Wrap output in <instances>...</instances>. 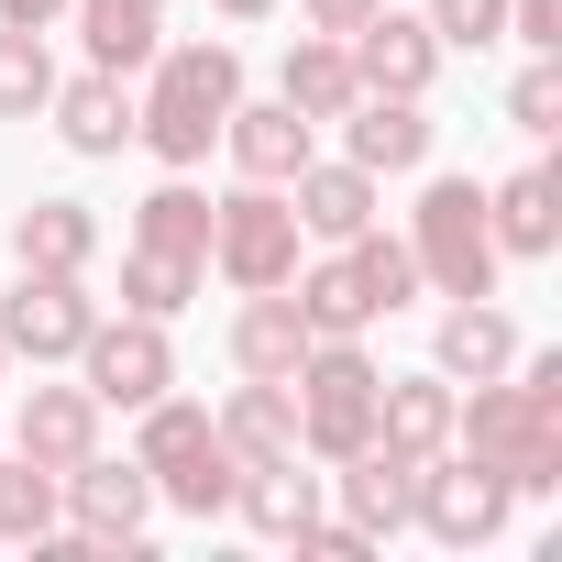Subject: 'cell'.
<instances>
[{
	"mask_svg": "<svg viewBox=\"0 0 562 562\" xmlns=\"http://www.w3.org/2000/svg\"><path fill=\"white\" fill-rule=\"evenodd\" d=\"M463 452H474L485 474H507L518 496H551V485H562V364L540 353L529 386L474 397V408H463Z\"/></svg>",
	"mask_w": 562,
	"mask_h": 562,
	"instance_id": "cell-1",
	"label": "cell"
},
{
	"mask_svg": "<svg viewBox=\"0 0 562 562\" xmlns=\"http://www.w3.org/2000/svg\"><path fill=\"white\" fill-rule=\"evenodd\" d=\"M232 89H243V56L232 45H177L166 78H155V111H133V133L166 155V166H199L232 122Z\"/></svg>",
	"mask_w": 562,
	"mask_h": 562,
	"instance_id": "cell-2",
	"label": "cell"
},
{
	"mask_svg": "<svg viewBox=\"0 0 562 562\" xmlns=\"http://www.w3.org/2000/svg\"><path fill=\"white\" fill-rule=\"evenodd\" d=\"M133 463H144V474H155V485H166L188 518L232 507V485H243V474H232L221 419H210V408H166V397H155V419H144V452H133Z\"/></svg>",
	"mask_w": 562,
	"mask_h": 562,
	"instance_id": "cell-3",
	"label": "cell"
},
{
	"mask_svg": "<svg viewBox=\"0 0 562 562\" xmlns=\"http://www.w3.org/2000/svg\"><path fill=\"white\" fill-rule=\"evenodd\" d=\"M452 299H485V276H496V232H485V199L463 188V177H441L430 199H419V243H408Z\"/></svg>",
	"mask_w": 562,
	"mask_h": 562,
	"instance_id": "cell-4",
	"label": "cell"
},
{
	"mask_svg": "<svg viewBox=\"0 0 562 562\" xmlns=\"http://www.w3.org/2000/svg\"><path fill=\"white\" fill-rule=\"evenodd\" d=\"M210 254H221V276H243V288H288L299 276V210L254 188V199L210 210Z\"/></svg>",
	"mask_w": 562,
	"mask_h": 562,
	"instance_id": "cell-5",
	"label": "cell"
},
{
	"mask_svg": "<svg viewBox=\"0 0 562 562\" xmlns=\"http://www.w3.org/2000/svg\"><path fill=\"white\" fill-rule=\"evenodd\" d=\"M299 364H310L299 441H321V452H364V441H375V386H386V375H375L364 353H342V342H331V353H299Z\"/></svg>",
	"mask_w": 562,
	"mask_h": 562,
	"instance_id": "cell-6",
	"label": "cell"
},
{
	"mask_svg": "<svg viewBox=\"0 0 562 562\" xmlns=\"http://www.w3.org/2000/svg\"><path fill=\"white\" fill-rule=\"evenodd\" d=\"M166 375H177V364H166V331H155V321H133V331H100V321H89V397H100V408H155Z\"/></svg>",
	"mask_w": 562,
	"mask_h": 562,
	"instance_id": "cell-7",
	"label": "cell"
},
{
	"mask_svg": "<svg viewBox=\"0 0 562 562\" xmlns=\"http://www.w3.org/2000/svg\"><path fill=\"white\" fill-rule=\"evenodd\" d=\"M0 342L12 353H78L89 342V299H78V276H23L12 288V310H0Z\"/></svg>",
	"mask_w": 562,
	"mask_h": 562,
	"instance_id": "cell-8",
	"label": "cell"
},
{
	"mask_svg": "<svg viewBox=\"0 0 562 562\" xmlns=\"http://www.w3.org/2000/svg\"><path fill=\"white\" fill-rule=\"evenodd\" d=\"M430 56H441L430 23H397V12L353 23V78H375L386 100H419V89H430Z\"/></svg>",
	"mask_w": 562,
	"mask_h": 562,
	"instance_id": "cell-9",
	"label": "cell"
},
{
	"mask_svg": "<svg viewBox=\"0 0 562 562\" xmlns=\"http://www.w3.org/2000/svg\"><path fill=\"white\" fill-rule=\"evenodd\" d=\"M408 496H419V518H430L441 540H485V529L507 518V474H485V463H452V474H408Z\"/></svg>",
	"mask_w": 562,
	"mask_h": 562,
	"instance_id": "cell-10",
	"label": "cell"
},
{
	"mask_svg": "<svg viewBox=\"0 0 562 562\" xmlns=\"http://www.w3.org/2000/svg\"><path fill=\"white\" fill-rule=\"evenodd\" d=\"M12 254H23V276H78V265L100 254V221H89L78 199H34V210L12 221Z\"/></svg>",
	"mask_w": 562,
	"mask_h": 562,
	"instance_id": "cell-11",
	"label": "cell"
},
{
	"mask_svg": "<svg viewBox=\"0 0 562 562\" xmlns=\"http://www.w3.org/2000/svg\"><path fill=\"white\" fill-rule=\"evenodd\" d=\"M310 232H331V243H353L364 221H375V166H299V199H288Z\"/></svg>",
	"mask_w": 562,
	"mask_h": 562,
	"instance_id": "cell-12",
	"label": "cell"
},
{
	"mask_svg": "<svg viewBox=\"0 0 562 562\" xmlns=\"http://www.w3.org/2000/svg\"><path fill=\"white\" fill-rule=\"evenodd\" d=\"M155 507V474L144 463H78V529L89 540H133Z\"/></svg>",
	"mask_w": 562,
	"mask_h": 562,
	"instance_id": "cell-13",
	"label": "cell"
},
{
	"mask_svg": "<svg viewBox=\"0 0 562 562\" xmlns=\"http://www.w3.org/2000/svg\"><path fill=\"white\" fill-rule=\"evenodd\" d=\"M89 430H100L89 386H34V408H23V452L34 463H89Z\"/></svg>",
	"mask_w": 562,
	"mask_h": 562,
	"instance_id": "cell-14",
	"label": "cell"
},
{
	"mask_svg": "<svg viewBox=\"0 0 562 562\" xmlns=\"http://www.w3.org/2000/svg\"><path fill=\"white\" fill-rule=\"evenodd\" d=\"M56 122H67V144L78 155H122L133 144V100H122V78L100 67V78H78V89H56Z\"/></svg>",
	"mask_w": 562,
	"mask_h": 562,
	"instance_id": "cell-15",
	"label": "cell"
},
{
	"mask_svg": "<svg viewBox=\"0 0 562 562\" xmlns=\"http://www.w3.org/2000/svg\"><path fill=\"white\" fill-rule=\"evenodd\" d=\"M232 496H243V518H254V529H276V540H299V529L321 518V485L299 474V452L254 463V485H232Z\"/></svg>",
	"mask_w": 562,
	"mask_h": 562,
	"instance_id": "cell-16",
	"label": "cell"
},
{
	"mask_svg": "<svg viewBox=\"0 0 562 562\" xmlns=\"http://www.w3.org/2000/svg\"><path fill=\"white\" fill-rule=\"evenodd\" d=\"M221 133H232V155H243V166H254L265 188H276V177H299V166H310V122H299L288 100H276V111H232Z\"/></svg>",
	"mask_w": 562,
	"mask_h": 562,
	"instance_id": "cell-17",
	"label": "cell"
},
{
	"mask_svg": "<svg viewBox=\"0 0 562 562\" xmlns=\"http://www.w3.org/2000/svg\"><path fill=\"white\" fill-rule=\"evenodd\" d=\"M232 353H243V375H299V353H310L299 299H254V310L232 321Z\"/></svg>",
	"mask_w": 562,
	"mask_h": 562,
	"instance_id": "cell-18",
	"label": "cell"
},
{
	"mask_svg": "<svg viewBox=\"0 0 562 562\" xmlns=\"http://www.w3.org/2000/svg\"><path fill=\"white\" fill-rule=\"evenodd\" d=\"M408 474H419V452H397V441L375 452V441H364V452H353V474H342L353 529H397V518H408Z\"/></svg>",
	"mask_w": 562,
	"mask_h": 562,
	"instance_id": "cell-19",
	"label": "cell"
},
{
	"mask_svg": "<svg viewBox=\"0 0 562 562\" xmlns=\"http://www.w3.org/2000/svg\"><path fill=\"white\" fill-rule=\"evenodd\" d=\"M89 12V56L122 78V67H144L155 56V34H166V0H78Z\"/></svg>",
	"mask_w": 562,
	"mask_h": 562,
	"instance_id": "cell-20",
	"label": "cell"
},
{
	"mask_svg": "<svg viewBox=\"0 0 562 562\" xmlns=\"http://www.w3.org/2000/svg\"><path fill=\"white\" fill-rule=\"evenodd\" d=\"M353 89H364V78H353L342 45H299V56H288V111H299V122H342Z\"/></svg>",
	"mask_w": 562,
	"mask_h": 562,
	"instance_id": "cell-21",
	"label": "cell"
},
{
	"mask_svg": "<svg viewBox=\"0 0 562 562\" xmlns=\"http://www.w3.org/2000/svg\"><path fill=\"white\" fill-rule=\"evenodd\" d=\"M299 321H310L321 342H353V331L375 321V288H364V276H353V254H342V265H321L310 288H299Z\"/></svg>",
	"mask_w": 562,
	"mask_h": 562,
	"instance_id": "cell-22",
	"label": "cell"
},
{
	"mask_svg": "<svg viewBox=\"0 0 562 562\" xmlns=\"http://www.w3.org/2000/svg\"><path fill=\"white\" fill-rule=\"evenodd\" d=\"M419 155H430L419 100H364L353 111V166H419Z\"/></svg>",
	"mask_w": 562,
	"mask_h": 562,
	"instance_id": "cell-23",
	"label": "cell"
},
{
	"mask_svg": "<svg viewBox=\"0 0 562 562\" xmlns=\"http://www.w3.org/2000/svg\"><path fill=\"white\" fill-rule=\"evenodd\" d=\"M375 430H386L397 452H430V441H452V397H441L430 375H408V386H375Z\"/></svg>",
	"mask_w": 562,
	"mask_h": 562,
	"instance_id": "cell-24",
	"label": "cell"
},
{
	"mask_svg": "<svg viewBox=\"0 0 562 562\" xmlns=\"http://www.w3.org/2000/svg\"><path fill=\"white\" fill-rule=\"evenodd\" d=\"M221 441L254 452V463H276V452H299V408L276 397V386H243V397L221 408Z\"/></svg>",
	"mask_w": 562,
	"mask_h": 562,
	"instance_id": "cell-25",
	"label": "cell"
},
{
	"mask_svg": "<svg viewBox=\"0 0 562 562\" xmlns=\"http://www.w3.org/2000/svg\"><path fill=\"white\" fill-rule=\"evenodd\" d=\"M507 353H518V331L496 310H452L441 321V375H474L485 386V375H507Z\"/></svg>",
	"mask_w": 562,
	"mask_h": 562,
	"instance_id": "cell-26",
	"label": "cell"
},
{
	"mask_svg": "<svg viewBox=\"0 0 562 562\" xmlns=\"http://www.w3.org/2000/svg\"><path fill=\"white\" fill-rule=\"evenodd\" d=\"M122 288H133V310H144V321H166V310H188V288H199V254H166V243H133V265H122Z\"/></svg>",
	"mask_w": 562,
	"mask_h": 562,
	"instance_id": "cell-27",
	"label": "cell"
},
{
	"mask_svg": "<svg viewBox=\"0 0 562 562\" xmlns=\"http://www.w3.org/2000/svg\"><path fill=\"white\" fill-rule=\"evenodd\" d=\"M45 100H56V67H45V45H34L23 23H0V111L23 122V111H45Z\"/></svg>",
	"mask_w": 562,
	"mask_h": 562,
	"instance_id": "cell-28",
	"label": "cell"
},
{
	"mask_svg": "<svg viewBox=\"0 0 562 562\" xmlns=\"http://www.w3.org/2000/svg\"><path fill=\"white\" fill-rule=\"evenodd\" d=\"M551 221H562V210H551V177L529 166V177L496 199V221H485V232H496V243H518V254H551Z\"/></svg>",
	"mask_w": 562,
	"mask_h": 562,
	"instance_id": "cell-29",
	"label": "cell"
},
{
	"mask_svg": "<svg viewBox=\"0 0 562 562\" xmlns=\"http://www.w3.org/2000/svg\"><path fill=\"white\" fill-rule=\"evenodd\" d=\"M144 243H166V254H210V199H199V188H155V199H144Z\"/></svg>",
	"mask_w": 562,
	"mask_h": 562,
	"instance_id": "cell-30",
	"label": "cell"
},
{
	"mask_svg": "<svg viewBox=\"0 0 562 562\" xmlns=\"http://www.w3.org/2000/svg\"><path fill=\"white\" fill-rule=\"evenodd\" d=\"M56 518V485H45V463L23 452V463H0V529H12V540H34Z\"/></svg>",
	"mask_w": 562,
	"mask_h": 562,
	"instance_id": "cell-31",
	"label": "cell"
},
{
	"mask_svg": "<svg viewBox=\"0 0 562 562\" xmlns=\"http://www.w3.org/2000/svg\"><path fill=\"white\" fill-rule=\"evenodd\" d=\"M353 276L375 288V310H408V288H419V254H408V243H375V232H353Z\"/></svg>",
	"mask_w": 562,
	"mask_h": 562,
	"instance_id": "cell-32",
	"label": "cell"
},
{
	"mask_svg": "<svg viewBox=\"0 0 562 562\" xmlns=\"http://www.w3.org/2000/svg\"><path fill=\"white\" fill-rule=\"evenodd\" d=\"M430 34L441 45H496L507 34V0H430Z\"/></svg>",
	"mask_w": 562,
	"mask_h": 562,
	"instance_id": "cell-33",
	"label": "cell"
},
{
	"mask_svg": "<svg viewBox=\"0 0 562 562\" xmlns=\"http://www.w3.org/2000/svg\"><path fill=\"white\" fill-rule=\"evenodd\" d=\"M507 122H518V133H551V122H562V78H551V67H529V78L507 89Z\"/></svg>",
	"mask_w": 562,
	"mask_h": 562,
	"instance_id": "cell-34",
	"label": "cell"
},
{
	"mask_svg": "<svg viewBox=\"0 0 562 562\" xmlns=\"http://www.w3.org/2000/svg\"><path fill=\"white\" fill-rule=\"evenodd\" d=\"M518 45H540V56L562 45V0H518Z\"/></svg>",
	"mask_w": 562,
	"mask_h": 562,
	"instance_id": "cell-35",
	"label": "cell"
},
{
	"mask_svg": "<svg viewBox=\"0 0 562 562\" xmlns=\"http://www.w3.org/2000/svg\"><path fill=\"white\" fill-rule=\"evenodd\" d=\"M375 12H386V0H310V23H321V34H353V23H375Z\"/></svg>",
	"mask_w": 562,
	"mask_h": 562,
	"instance_id": "cell-36",
	"label": "cell"
},
{
	"mask_svg": "<svg viewBox=\"0 0 562 562\" xmlns=\"http://www.w3.org/2000/svg\"><path fill=\"white\" fill-rule=\"evenodd\" d=\"M56 12H67V0H0V23H23V34H45Z\"/></svg>",
	"mask_w": 562,
	"mask_h": 562,
	"instance_id": "cell-37",
	"label": "cell"
},
{
	"mask_svg": "<svg viewBox=\"0 0 562 562\" xmlns=\"http://www.w3.org/2000/svg\"><path fill=\"white\" fill-rule=\"evenodd\" d=\"M221 12H232V23H254V12H276V0H221Z\"/></svg>",
	"mask_w": 562,
	"mask_h": 562,
	"instance_id": "cell-38",
	"label": "cell"
},
{
	"mask_svg": "<svg viewBox=\"0 0 562 562\" xmlns=\"http://www.w3.org/2000/svg\"><path fill=\"white\" fill-rule=\"evenodd\" d=\"M0 353H12V342H0Z\"/></svg>",
	"mask_w": 562,
	"mask_h": 562,
	"instance_id": "cell-39",
	"label": "cell"
}]
</instances>
